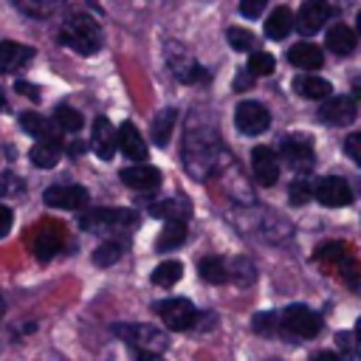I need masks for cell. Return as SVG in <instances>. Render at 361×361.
<instances>
[{
	"label": "cell",
	"instance_id": "e0dca14e",
	"mask_svg": "<svg viewBox=\"0 0 361 361\" xmlns=\"http://www.w3.org/2000/svg\"><path fill=\"white\" fill-rule=\"evenodd\" d=\"M31 56H34L31 45H20V42H11V39H3L0 42V73L20 71Z\"/></svg>",
	"mask_w": 361,
	"mask_h": 361
},
{
	"label": "cell",
	"instance_id": "5b68a950",
	"mask_svg": "<svg viewBox=\"0 0 361 361\" xmlns=\"http://www.w3.org/2000/svg\"><path fill=\"white\" fill-rule=\"evenodd\" d=\"M282 330L288 338H316L322 333V319L307 305H290L282 310Z\"/></svg>",
	"mask_w": 361,
	"mask_h": 361
},
{
	"label": "cell",
	"instance_id": "e575fe53",
	"mask_svg": "<svg viewBox=\"0 0 361 361\" xmlns=\"http://www.w3.org/2000/svg\"><path fill=\"white\" fill-rule=\"evenodd\" d=\"M274 68H276V62H274V56L265 54V51H257L254 56H248V73H251V76H271Z\"/></svg>",
	"mask_w": 361,
	"mask_h": 361
},
{
	"label": "cell",
	"instance_id": "7c38bea8",
	"mask_svg": "<svg viewBox=\"0 0 361 361\" xmlns=\"http://www.w3.org/2000/svg\"><path fill=\"white\" fill-rule=\"evenodd\" d=\"M355 113H358V107H355L353 96H338V99H330V102H324L319 107V118L324 124H330V127L353 124L355 121Z\"/></svg>",
	"mask_w": 361,
	"mask_h": 361
},
{
	"label": "cell",
	"instance_id": "7402d4cb",
	"mask_svg": "<svg viewBox=\"0 0 361 361\" xmlns=\"http://www.w3.org/2000/svg\"><path fill=\"white\" fill-rule=\"evenodd\" d=\"M293 25V14L288 6H279L271 11V17L265 20V37L268 39H285V34H290Z\"/></svg>",
	"mask_w": 361,
	"mask_h": 361
},
{
	"label": "cell",
	"instance_id": "52a82bcc",
	"mask_svg": "<svg viewBox=\"0 0 361 361\" xmlns=\"http://www.w3.org/2000/svg\"><path fill=\"white\" fill-rule=\"evenodd\" d=\"M279 152H282V161L296 172H310L316 164V152L307 135H285L279 144Z\"/></svg>",
	"mask_w": 361,
	"mask_h": 361
},
{
	"label": "cell",
	"instance_id": "ab89813d",
	"mask_svg": "<svg viewBox=\"0 0 361 361\" xmlns=\"http://www.w3.org/2000/svg\"><path fill=\"white\" fill-rule=\"evenodd\" d=\"M265 6H268V0H240V14L248 20H257L265 11Z\"/></svg>",
	"mask_w": 361,
	"mask_h": 361
},
{
	"label": "cell",
	"instance_id": "4dcf8cb0",
	"mask_svg": "<svg viewBox=\"0 0 361 361\" xmlns=\"http://www.w3.org/2000/svg\"><path fill=\"white\" fill-rule=\"evenodd\" d=\"M54 121H56L62 130H71V133H79L82 124H85L82 113H79L76 107H71V104H59V107L54 110Z\"/></svg>",
	"mask_w": 361,
	"mask_h": 361
},
{
	"label": "cell",
	"instance_id": "f907efd6",
	"mask_svg": "<svg viewBox=\"0 0 361 361\" xmlns=\"http://www.w3.org/2000/svg\"><path fill=\"white\" fill-rule=\"evenodd\" d=\"M0 316H3V296H0Z\"/></svg>",
	"mask_w": 361,
	"mask_h": 361
},
{
	"label": "cell",
	"instance_id": "ba28073f",
	"mask_svg": "<svg viewBox=\"0 0 361 361\" xmlns=\"http://www.w3.org/2000/svg\"><path fill=\"white\" fill-rule=\"evenodd\" d=\"M310 195H316V200L324 203V206H330V209L353 203V189H350V183H347L344 178H338V175L319 178L316 186L310 189Z\"/></svg>",
	"mask_w": 361,
	"mask_h": 361
},
{
	"label": "cell",
	"instance_id": "9a60e30c",
	"mask_svg": "<svg viewBox=\"0 0 361 361\" xmlns=\"http://www.w3.org/2000/svg\"><path fill=\"white\" fill-rule=\"evenodd\" d=\"M90 141H93V152H96L102 161H110V158H113V152H116V130H113V124H110L104 116H99V118L93 121Z\"/></svg>",
	"mask_w": 361,
	"mask_h": 361
},
{
	"label": "cell",
	"instance_id": "836d02e7",
	"mask_svg": "<svg viewBox=\"0 0 361 361\" xmlns=\"http://www.w3.org/2000/svg\"><path fill=\"white\" fill-rule=\"evenodd\" d=\"M25 195V180L17 172H0V197H23Z\"/></svg>",
	"mask_w": 361,
	"mask_h": 361
},
{
	"label": "cell",
	"instance_id": "3957f363",
	"mask_svg": "<svg viewBox=\"0 0 361 361\" xmlns=\"http://www.w3.org/2000/svg\"><path fill=\"white\" fill-rule=\"evenodd\" d=\"M135 226H138V214H133L130 209H96L82 217V228L96 234H118Z\"/></svg>",
	"mask_w": 361,
	"mask_h": 361
},
{
	"label": "cell",
	"instance_id": "44dd1931",
	"mask_svg": "<svg viewBox=\"0 0 361 361\" xmlns=\"http://www.w3.org/2000/svg\"><path fill=\"white\" fill-rule=\"evenodd\" d=\"M327 48H330L333 54H338V56L353 54V51H355V34H353V28L344 25V23H336V25L327 31Z\"/></svg>",
	"mask_w": 361,
	"mask_h": 361
},
{
	"label": "cell",
	"instance_id": "1f68e13d",
	"mask_svg": "<svg viewBox=\"0 0 361 361\" xmlns=\"http://www.w3.org/2000/svg\"><path fill=\"white\" fill-rule=\"evenodd\" d=\"M226 276H231L237 285H251L254 276H257V271H254V265L245 257H234L231 265L226 268Z\"/></svg>",
	"mask_w": 361,
	"mask_h": 361
},
{
	"label": "cell",
	"instance_id": "d590c367",
	"mask_svg": "<svg viewBox=\"0 0 361 361\" xmlns=\"http://www.w3.org/2000/svg\"><path fill=\"white\" fill-rule=\"evenodd\" d=\"M149 212H152V217H166V220H186V206H180V200H164V203H155Z\"/></svg>",
	"mask_w": 361,
	"mask_h": 361
},
{
	"label": "cell",
	"instance_id": "8992f818",
	"mask_svg": "<svg viewBox=\"0 0 361 361\" xmlns=\"http://www.w3.org/2000/svg\"><path fill=\"white\" fill-rule=\"evenodd\" d=\"M155 313L164 319V324H166L169 330H189V327L197 322L195 305H192L189 299H180V296L155 302Z\"/></svg>",
	"mask_w": 361,
	"mask_h": 361
},
{
	"label": "cell",
	"instance_id": "ffe728a7",
	"mask_svg": "<svg viewBox=\"0 0 361 361\" xmlns=\"http://www.w3.org/2000/svg\"><path fill=\"white\" fill-rule=\"evenodd\" d=\"M20 130H23V133H28V135H34V138H39V141H59L56 127H54L45 116L31 113V110L20 116Z\"/></svg>",
	"mask_w": 361,
	"mask_h": 361
},
{
	"label": "cell",
	"instance_id": "6da1fadb",
	"mask_svg": "<svg viewBox=\"0 0 361 361\" xmlns=\"http://www.w3.org/2000/svg\"><path fill=\"white\" fill-rule=\"evenodd\" d=\"M183 164L192 178L203 180L223 164V149L217 141V133L212 124H197L195 116H189L186 133H183Z\"/></svg>",
	"mask_w": 361,
	"mask_h": 361
},
{
	"label": "cell",
	"instance_id": "d6a6232c",
	"mask_svg": "<svg viewBox=\"0 0 361 361\" xmlns=\"http://www.w3.org/2000/svg\"><path fill=\"white\" fill-rule=\"evenodd\" d=\"M59 245H62V240L54 231H39L37 240H34V251H37L39 259H51L59 251Z\"/></svg>",
	"mask_w": 361,
	"mask_h": 361
},
{
	"label": "cell",
	"instance_id": "74e56055",
	"mask_svg": "<svg viewBox=\"0 0 361 361\" xmlns=\"http://www.w3.org/2000/svg\"><path fill=\"white\" fill-rule=\"evenodd\" d=\"M254 330L259 336H271L276 330V313H257L254 316Z\"/></svg>",
	"mask_w": 361,
	"mask_h": 361
},
{
	"label": "cell",
	"instance_id": "30bf717a",
	"mask_svg": "<svg viewBox=\"0 0 361 361\" xmlns=\"http://www.w3.org/2000/svg\"><path fill=\"white\" fill-rule=\"evenodd\" d=\"M166 62H169L172 73H175L180 82H206V79H209V71L200 68V65H197L180 45H175V42L166 45Z\"/></svg>",
	"mask_w": 361,
	"mask_h": 361
},
{
	"label": "cell",
	"instance_id": "7dc6e473",
	"mask_svg": "<svg viewBox=\"0 0 361 361\" xmlns=\"http://www.w3.org/2000/svg\"><path fill=\"white\" fill-rule=\"evenodd\" d=\"M251 85H254V79H245V71H240V73H237L234 87H237V90H243V87H251Z\"/></svg>",
	"mask_w": 361,
	"mask_h": 361
},
{
	"label": "cell",
	"instance_id": "2e32d148",
	"mask_svg": "<svg viewBox=\"0 0 361 361\" xmlns=\"http://www.w3.org/2000/svg\"><path fill=\"white\" fill-rule=\"evenodd\" d=\"M116 147H121V152L130 158V161H144L147 158V144L141 138V133L135 130L133 121H124L116 133Z\"/></svg>",
	"mask_w": 361,
	"mask_h": 361
},
{
	"label": "cell",
	"instance_id": "ee69618b",
	"mask_svg": "<svg viewBox=\"0 0 361 361\" xmlns=\"http://www.w3.org/2000/svg\"><path fill=\"white\" fill-rule=\"evenodd\" d=\"M358 144H361V135L353 133V135L347 138V155H350L353 161H361V155H358Z\"/></svg>",
	"mask_w": 361,
	"mask_h": 361
},
{
	"label": "cell",
	"instance_id": "d4e9b609",
	"mask_svg": "<svg viewBox=\"0 0 361 361\" xmlns=\"http://www.w3.org/2000/svg\"><path fill=\"white\" fill-rule=\"evenodd\" d=\"M23 14H28V17H34V20H45V17H51L54 11H59L68 0H11Z\"/></svg>",
	"mask_w": 361,
	"mask_h": 361
},
{
	"label": "cell",
	"instance_id": "5bb4252c",
	"mask_svg": "<svg viewBox=\"0 0 361 361\" xmlns=\"http://www.w3.org/2000/svg\"><path fill=\"white\" fill-rule=\"evenodd\" d=\"M330 17V3L327 0H305L299 14H296V28L302 34H316Z\"/></svg>",
	"mask_w": 361,
	"mask_h": 361
},
{
	"label": "cell",
	"instance_id": "83f0119b",
	"mask_svg": "<svg viewBox=\"0 0 361 361\" xmlns=\"http://www.w3.org/2000/svg\"><path fill=\"white\" fill-rule=\"evenodd\" d=\"M175 121H178V110H175V107H164V110L152 118V138H155L161 147L169 144V135H172Z\"/></svg>",
	"mask_w": 361,
	"mask_h": 361
},
{
	"label": "cell",
	"instance_id": "b9f144b4",
	"mask_svg": "<svg viewBox=\"0 0 361 361\" xmlns=\"http://www.w3.org/2000/svg\"><path fill=\"white\" fill-rule=\"evenodd\" d=\"M336 344H341V347H344L341 353H344L347 358H355V347H353V333H338V336H336Z\"/></svg>",
	"mask_w": 361,
	"mask_h": 361
},
{
	"label": "cell",
	"instance_id": "681fc988",
	"mask_svg": "<svg viewBox=\"0 0 361 361\" xmlns=\"http://www.w3.org/2000/svg\"><path fill=\"white\" fill-rule=\"evenodd\" d=\"M0 110H6V96H3V90H0Z\"/></svg>",
	"mask_w": 361,
	"mask_h": 361
},
{
	"label": "cell",
	"instance_id": "f35d334b",
	"mask_svg": "<svg viewBox=\"0 0 361 361\" xmlns=\"http://www.w3.org/2000/svg\"><path fill=\"white\" fill-rule=\"evenodd\" d=\"M288 192H290L288 197H290V203H293V206H302V203H307V200L313 197V195H310V186H307L305 180L290 183V189H288Z\"/></svg>",
	"mask_w": 361,
	"mask_h": 361
},
{
	"label": "cell",
	"instance_id": "bcb514c9",
	"mask_svg": "<svg viewBox=\"0 0 361 361\" xmlns=\"http://www.w3.org/2000/svg\"><path fill=\"white\" fill-rule=\"evenodd\" d=\"M310 361H341V355H338V353H330V350H324V353H316Z\"/></svg>",
	"mask_w": 361,
	"mask_h": 361
},
{
	"label": "cell",
	"instance_id": "c3c4849f",
	"mask_svg": "<svg viewBox=\"0 0 361 361\" xmlns=\"http://www.w3.org/2000/svg\"><path fill=\"white\" fill-rule=\"evenodd\" d=\"M138 361H164L161 355H152V353H138Z\"/></svg>",
	"mask_w": 361,
	"mask_h": 361
},
{
	"label": "cell",
	"instance_id": "4316f807",
	"mask_svg": "<svg viewBox=\"0 0 361 361\" xmlns=\"http://www.w3.org/2000/svg\"><path fill=\"white\" fill-rule=\"evenodd\" d=\"M124 251H127V243H124V240L110 237V240H104V243H102V245L93 251V262H96L99 268H107V265L118 262Z\"/></svg>",
	"mask_w": 361,
	"mask_h": 361
},
{
	"label": "cell",
	"instance_id": "7a4b0ae2",
	"mask_svg": "<svg viewBox=\"0 0 361 361\" xmlns=\"http://www.w3.org/2000/svg\"><path fill=\"white\" fill-rule=\"evenodd\" d=\"M59 42L90 56L102 48V25L90 14H71L59 28Z\"/></svg>",
	"mask_w": 361,
	"mask_h": 361
},
{
	"label": "cell",
	"instance_id": "8d00e7d4",
	"mask_svg": "<svg viewBox=\"0 0 361 361\" xmlns=\"http://www.w3.org/2000/svg\"><path fill=\"white\" fill-rule=\"evenodd\" d=\"M226 39H228V45H231L234 51H248V48L254 45L251 31H245V28H240V25H231V28L226 31Z\"/></svg>",
	"mask_w": 361,
	"mask_h": 361
},
{
	"label": "cell",
	"instance_id": "ac0fdd59",
	"mask_svg": "<svg viewBox=\"0 0 361 361\" xmlns=\"http://www.w3.org/2000/svg\"><path fill=\"white\" fill-rule=\"evenodd\" d=\"M288 62L293 68H302V71H319L324 56H322V48L313 45V42H296L290 51H288Z\"/></svg>",
	"mask_w": 361,
	"mask_h": 361
},
{
	"label": "cell",
	"instance_id": "f6af8a7d",
	"mask_svg": "<svg viewBox=\"0 0 361 361\" xmlns=\"http://www.w3.org/2000/svg\"><path fill=\"white\" fill-rule=\"evenodd\" d=\"M14 87H17V93H25V96H31V99H39V90L31 87V85H25V82H17Z\"/></svg>",
	"mask_w": 361,
	"mask_h": 361
},
{
	"label": "cell",
	"instance_id": "603a6c76",
	"mask_svg": "<svg viewBox=\"0 0 361 361\" xmlns=\"http://www.w3.org/2000/svg\"><path fill=\"white\" fill-rule=\"evenodd\" d=\"M293 90L299 93V96H305V99H327L330 93H333V87H330V82L327 79H319V76H296L293 79Z\"/></svg>",
	"mask_w": 361,
	"mask_h": 361
},
{
	"label": "cell",
	"instance_id": "f1b7e54d",
	"mask_svg": "<svg viewBox=\"0 0 361 361\" xmlns=\"http://www.w3.org/2000/svg\"><path fill=\"white\" fill-rule=\"evenodd\" d=\"M183 276V265L178 262V259H164V262H158V268L152 271V282L155 285H164V288H169V285H175L178 279Z\"/></svg>",
	"mask_w": 361,
	"mask_h": 361
},
{
	"label": "cell",
	"instance_id": "4fadbf2b",
	"mask_svg": "<svg viewBox=\"0 0 361 361\" xmlns=\"http://www.w3.org/2000/svg\"><path fill=\"white\" fill-rule=\"evenodd\" d=\"M251 169H254V178L262 186H274L276 178H279V158H276V152L271 147H265V144L254 147V152H251Z\"/></svg>",
	"mask_w": 361,
	"mask_h": 361
},
{
	"label": "cell",
	"instance_id": "60d3db41",
	"mask_svg": "<svg viewBox=\"0 0 361 361\" xmlns=\"http://www.w3.org/2000/svg\"><path fill=\"white\" fill-rule=\"evenodd\" d=\"M341 254H344V245H338V243H324L319 251H316V259H341Z\"/></svg>",
	"mask_w": 361,
	"mask_h": 361
},
{
	"label": "cell",
	"instance_id": "cb8c5ba5",
	"mask_svg": "<svg viewBox=\"0 0 361 361\" xmlns=\"http://www.w3.org/2000/svg\"><path fill=\"white\" fill-rule=\"evenodd\" d=\"M183 240H186V223L183 220H169L164 226V231L158 234V240H155V251H172V248L183 245Z\"/></svg>",
	"mask_w": 361,
	"mask_h": 361
},
{
	"label": "cell",
	"instance_id": "9c48e42d",
	"mask_svg": "<svg viewBox=\"0 0 361 361\" xmlns=\"http://www.w3.org/2000/svg\"><path fill=\"white\" fill-rule=\"evenodd\" d=\"M234 124L240 133L245 135H259L268 130L271 124V113L265 110V104L259 102H240L237 104V113H234Z\"/></svg>",
	"mask_w": 361,
	"mask_h": 361
},
{
	"label": "cell",
	"instance_id": "f546056e",
	"mask_svg": "<svg viewBox=\"0 0 361 361\" xmlns=\"http://www.w3.org/2000/svg\"><path fill=\"white\" fill-rule=\"evenodd\" d=\"M197 274L206 282L220 285V282H226V262L220 257H203V259H197Z\"/></svg>",
	"mask_w": 361,
	"mask_h": 361
},
{
	"label": "cell",
	"instance_id": "d6986e66",
	"mask_svg": "<svg viewBox=\"0 0 361 361\" xmlns=\"http://www.w3.org/2000/svg\"><path fill=\"white\" fill-rule=\"evenodd\" d=\"M121 180L130 189L149 192V189H155L161 183V172L155 166H127V169H121Z\"/></svg>",
	"mask_w": 361,
	"mask_h": 361
},
{
	"label": "cell",
	"instance_id": "484cf974",
	"mask_svg": "<svg viewBox=\"0 0 361 361\" xmlns=\"http://www.w3.org/2000/svg\"><path fill=\"white\" fill-rule=\"evenodd\" d=\"M62 149H59V141H37L31 147V164L39 166V169H51L56 166Z\"/></svg>",
	"mask_w": 361,
	"mask_h": 361
},
{
	"label": "cell",
	"instance_id": "7bdbcfd3",
	"mask_svg": "<svg viewBox=\"0 0 361 361\" xmlns=\"http://www.w3.org/2000/svg\"><path fill=\"white\" fill-rule=\"evenodd\" d=\"M8 228H11V209L0 203V237H6Z\"/></svg>",
	"mask_w": 361,
	"mask_h": 361
},
{
	"label": "cell",
	"instance_id": "277c9868",
	"mask_svg": "<svg viewBox=\"0 0 361 361\" xmlns=\"http://www.w3.org/2000/svg\"><path fill=\"white\" fill-rule=\"evenodd\" d=\"M116 333H118L130 347H135L138 353L161 355V353L169 347V336H166L161 327H152V324H118Z\"/></svg>",
	"mask_w": 361,
	"mask_h": 361
},
{
	"label": "cell",
	"instance_id": "8fae6325",
	"mask_svg": "<svg viewBox=\"0 0 361 361\" xmlns=\"http://www.w3.org/2000/svg\"><path fill=\"white\" fill-rule=\"evenodd\" d=\"M45 206L51 209H85L87 206V189L76 186V183H65V186H51L42 192Z\"/></svg>",
	"mask_w": 361,
	"mask_h": 361
}]
</instances>
